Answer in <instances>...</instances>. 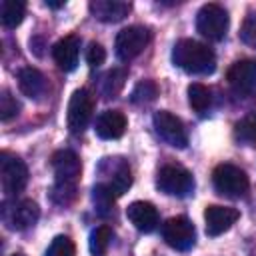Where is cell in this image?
I'll list each match as a JSON object with an SVG mask.
<instances>
[{
	"mask_svg": "<svg viewBox=\"0 0 256 256\" xmlns=\"http://www.w3.org/2000/svg\"><path fill=\"white\" fill-rule=\"evenodd\" d=\"M52 170H54V186H52V200L60 206L70 204L76 198V184L80 178V158L72 150H58L52 156Z\"/></svg>",
	"mask_w": 256,
	"mask_h": 256,
	"instance_id": "1",
	"label": "cell"
},
{
	"mask_svg": "<svg viewBox=\"0 0 256 256\" xmlns=\"http://www.w3.org/2000/svg\"><path fill=\"white\" fill-rule=\"evenodd\" d=\"M172 62L188 74H212L216 68L214 52L206 44L192 38H182L174 44Z\"/></svg>",
	"mask_w": 256,
	"mask_h": 256,
	"instance_id": "2",
	"label": "cell"
},
{
	"mask_svg": "<svg viewBox=\"0 0 256 256\" xmlns=\"http://www.w3.org/2000/svg\"><path fill=\"white\" fill-rule=\"evenodd\" d=\"M212 182L218 194L228 198H240L248 192V176L242 168L234 164H218L212 172Z\"/></svg>",
	"mask_w": 256,
	"mask_h": 256,
	"instance_id": "3",
	"label": "cell"
},
{
	"mask_svg": "<svg viewBox=\"0 0 256 256\" xmlns=\"http://www.w3.org/2000/svg\"><path fill=\"white\" fill-rule=\"evenodd\" d=\"M156 186L160 188V192H164L168 196L184 198V196L192 194L194 178H192V174L184 166H180V164H166V166L160 168V172L156 176Z\"/></svg>",
	"mask_w": 256,
	"mask_h": 256,
	"instance_id": "4",
	"label": "cell"
},
{
	"mask_svg": "<svg viewBox=\"0 0 256 256\" xmlns=\"http://www.w3.org/2000/svg\"><path fill=\"white\" fill-rule=\"evenodd\" d=\"M228 12L220 4H204L196 14V30L208 40H222L228 32Z\"/></svg>",
	"mask_w": 256,
	"mask_h": 256,
	"instance_id": "5",
	"label": "cell"
},
{
	"mask_svg": "<svg viewBox=\"0 0 256 256\" xmlns=\"http://www.w3.org/2000/svg\"><path fill=\"white\" fill-rule=\"evenodd\" d=\"M0 180H2V190L8 196H16L26 188L28 182V168L22 158L2 152L0 156Z\"/></svg>",
	"mask_w": 256,
	"mask_h": 256,
	"instance_id": "6",
	"label": "cell"
},
{
	"mask_svg": "<svg viewBox=\"0 0 256 256\" xmlns=\"http://www.w3.org/2000/svg\"><path fill=\"white\" fill-rule=\"evenodd\" d=\"M162 238L170 248L186 252L196 242V228L186 216H174L162 224Z\"/></svg>",
	"mask_w": 256,
	"mask_h": 256,
	"instance_id": "7",
	"label": "cell"
},
{
	"mask_svg": "<svg viewBox=\"0 0 256 256\" xmlns=\"http://www.w3.org/2000/svg\"><path fill=\"white\" fill-rule=\"evenodd\" d=\"M94 104H96V100L90 90H86V88L74 90V94L68 102V116H66L68 128L72 134H80L88 126L92 112H94Z\"/></svg>",
	"mask_w": 256,
	"mask_h": 256,
	"instance_id": "8",
	"label": "cell"
},
{
	"mask_svg": "<svg viewBox=\"0 0 256 256\" xmlns=\"http://www.w3.org/2000/svg\"><path fill=\"white\" fill-rule=\"evenodd\" d=\"M150 42V32L144 26H128L124 30L118 32L114 48H116V56L122 62H128L132 58H136Z\"/></svg>",
	"mask_w": 256,
	"mask_h": 256,
	"instance_id": "9",
	"label": "cell"
},
{
	"mask_svg": "<svg viewBox=\"0 0 256 256\" xmlns=\"http://www.w3.org/2000/svg\"><path fill=\"white\" fill-rule=\"evenodd\" d=\"M152 124H154V130L156 134L170 146L174 148H184L188 144V134H186V128L182 124V120L178 116H174L172 112L168 110H160L152 116Z\"/></svg>",
	"mask_w": 256,
	"mask_h": 256,
	"instance_id": "10",
	"label": "cell"
},
{
	"mask_svg": "<svg viewBox=\"0 0 256 256\" xmlns=\"http://www.w3.org/2000/svg\"><path fill=\"white\" fill-rule=\"evenodd\" d=\"M2 218L12 230H26L38 222L40 208L34 200L24 198V200H18V202L6 206L2 212Z\"/></svg>",
	"mask_w": 256,
	"mask_h": 256,
	"instance_id": "11",
	"label": "cell"
},
{
	"mask_svg": "<svg viewBox=\"0 0 256 256\" xmlns=\"http://www.w3.org/2000/svg\"><path fill=\"white\" fill-rule=\"evenodd\" d=\"M226 80L236 94L256 92V60L244 58L234 62L226 72Z\"/></svg>",
	"mask_w": 256,
	"mask_h": 256,
	"instance_id": "12",
	"label": "cell"
},
{
	"mask_svg": "<svg viewBox=\"0 0 256 256\" xmlns=\"http://www.w3.org/2000/svg\"><path fill=\"white\" fill-rule=\"evenodd\" d=\"M240 218V212L232 206H206L204 210V222H206V234L208 236H220L224 234L236 220Z\"/></svg>",
	"mask_w": 256,
	"mask_h": 256,
	"instance_id": "13",
	"label": "cell"
},
{
	"mask_svg": "<svg viewBox=\"0 0 256 256\" xmlns=\"http://www.w3.org/2000/svg\"><path fill=\"white\" fill-rule=\"evenodd\" d=\"M126 216L128 220L134 224L136 230L140 232H152L156 230V226L160 224V216L158 210L152 202H144V200H136L126 208Z\"/></svg>",
	"mask_w": 256,
	"mask_h": 256,
	"instance_id": "14",
	"label": "cell"
},
{
	"mask_svg": "<svg viewBox=\"0 0 256 256\" xmlns=\"http://www.w3.org/2000/svg\"><path fill=\"white\" fill-rule=\"evenodd\" d=\"M78 54H80V38L74 36V34L60 38V40L52 46V58H54V62L58 64V68L64 70V72H70V70L76 68V64H78Z\"/></svg>",
	"mask_w": 256,
	"mask_h": 256,
	"instance_id": "15",
	"label": "cell"
},
{
	"mask_svg": "<svg viewBox=\"0 0 256 256\" xmlns=\"http://www.w3.org/2000/svg\"><path fill=\"white\" fill-rule=\"evenodd\" d=\"M126 124H128L126 122V116L120 110H104L96 118L94 130H96V134L102 140H116V138H120L124 134Z\"/></svg>",
	"mask_w": 256,
	"mask_h": 256,
	"instance_id": "16",
	"label": "cell"
},
{
	"mask_svg": "<svg viewBox=\"0 0 256 256\" xmlns=\"http://www.w3.org/2000/svg\"><path fill=\"white\" fill-rule=\"evenodd\" d=\"M106 164L110 166V172H108V180H104V184L114 192V196H122L130 184H132V172H130V166L122 160V158H104Z\"/></svg>",
	"mask_w": 256,
	"mask_h": 256,
	"instance_id": "17",
	"label": "cell"
},
{
	"mask_svg": "<svg viewBox=\"0 0 256 256\" xmlns=\"http://www.w3.org/2000/svg\"><path fill=\"white\" fill-rule=\"evenodd\" d=\"M88 8L100 22H120L124 16H128L132 6L122 0H92Z\"/></svg>",
	"mask_w": 256,
	"mask_h": 256,
	"instance_id": "18",
	"label": "cell"
},
{
	"mask_svg": "<svg viewBox=\"0 0 256 256\" xmlns=\"http://www.w3.org/2000/svg\"><path fill=\"white\" fill-rule=\"evenodd\" d=\"M18 88L24 96L36 100L46 92V78L40 70H36L32 66H26L18 72Z\"/></svg>",
	"mask_w": 256,
	"mask_h": 256,
	"instance_id": "19",
	"label": "cell"
},
{
	"mask_svg": "<svg viewBox=\"0 0 256 256\" xmlns=\"http://www.w3.org/2000/svg\"><path fill=\"white\" fill-rule=\"evenodd\" d=\"M26 14V4L20 0H4L0 4V20L6 28H16Z\"/></svg>",
	"mask_w": 256,
	"mask_h": 256,
	"instance_id": "20",
	"label": "cell"
},
{
	"mask_svg": "<svg viewBox=\"0 0 256 256\" xmlns=\"http://www.w3.org/2000/svg\"><path fill=\"white\" fill-rule=\"evenodd\" d=\"M234 138L242 144H256V110H250L236 122Z\"/></svg>",
	"mask_w": 256,
	"mask_h": 256,
	"instance_id": "21",
	"label": "cell"
},
{
	"mask_svg": "<svg viewBox=\"0 0 256 256\" xmlns=\"http://www.w3.org/2000/svg\"><path fill=\"white\" fill-rule=\"evenodd\" d=\"M188 104H190L192 110L198 112V114L206 112V110L210 108V104H212V94H210V90H208L204 84H200V82L190 84V86H188Z\"/></svg>",
	"mask_w": 256,
	"mask_h": 256,
	"instance_id": "22",
	"label": "cell"
},
{
	"mask_svg": "<svg viewBox=\"0 0 256 256\" xmlns=\"http://www.w3.org/2000/svg\"><path fill=\"white\" fill-rule=\"evenodd\" d=\"M110 240H112V230H110V226H106V224L96 226V228L90 232V240H88L90 254H92V256H104V254L108 252Z\"/></svg>",
	"mask_w": 256,
	"mask_h": 256,
	"instance_id": "23",
	"label": "cell"
},
{
	"mask_svg": "<svg viewBox=\"0 0 256 256\" xmlns=\"http://www.w3.org/2000/svg\"><path fill=\"white\" fill-rule=\"evenodd\" d=\"M114 200H116L114 192H112L104 182H98V184L92 188V202H94L98 214H102V216L108 214V212L112 210V206H114Z\"/></svg>",
	"mask_w": 256,
	"mask_h": 256,
	"instance_id": "24",
	"label": "cell"
},
{
	"mask_svg": "<svg viewBox=\"0 0 256 256\" xmlns=\"http://www.w3.org/2000/svg\"><path fill=\"white\" fill-rule=\"evenodd\" d=\"M124 80H126V70L124 68H112L104 80H102V92L106 98H116V94L124 88Z\"/></svg>",
	"mask_w": 256,
	"mask_h": 256,
	"instance_id": "25",
	"label": "cell"
},
{
	"mask_svg": "<svg viewBox=\"0 0 256 256\" xmlns=\"http://www.w3.org/2000/svg\"><path fill=\"white\" fill-rule=\"evenodd\" d=\"M156 96H158V86H156V82H154V80H142V82H138V84L134 86L130 100H132L134 104H148V102L156 100Z\"/></svg>",
	"mask_w": 256,
	"mask_h": 256,
	"instance_id": "26",
	"label": "cell"
},
{
	"mask_svg": "<svg viewBox=\"0 0 256 256\" xmlns=\"http://www.w3.org/2000/svg\"><path fill=\"white\" fill-rule=\"evenodd\" d=\"M74 252H76L74 242L68 236H56L50 242V246H48L44 256H74Z\"/></svg>",
	"mask_w": 256,
	"mask_h": 256,
	"instance_id": "27",
	"label": "cell"
},
{
	"mask_svg": "<svg viewBox=\"0 0 256 256\" xmlns=\"http://www.w3.org/2000/svg\"><path fill=\"white\" fill-rule=\"evenodd\" d=\"M20 110V104L16 102V98L8 92V90H2L0 94V120L2 122H8L10 118H14Z\"/></svg>",
	"mask_w": 256,
	"mask_h": 256,
	"instance_id": "28",
	"label": "cell"
},
{
	"mask_svg": "<svg viewBox=\"0 0 256 256\" xmlns=\"http://www.w3.org/2000/svg\"><path fill=\"white\" fill-rule=\"evenodd\" d=\"M240 38L244 44L256 48V12H250L240 28Z\"/></svg>",
	"mask_w": 256,
	"mask_h": 256,
	"instance_id": "29",
	"label": "cell"
},
{
	"mask_svg": "<svg viewBox=\"0 0 256 256\" xmlns=\"http://www.w3.org/2000/svg\"><path fill=\"white\" fill-rule=\"evenodd\" d=\"M104 60H106V50H104V46L98 44V42H90V46H88V50H86V64H88L90 68H98L100 64H104Z\"/></svg>",
	"mask_w": 256,
	"mask_h": 256,
	"instance_id": "30",
	"label": "cell"
},
{
	"mask_svg": "<svg viewBox=\"0 0 256 256\" xmlns=\"http://www.w3.org/2000/svg\"><path fill=\"white\" fill-rule=\"evenodd\" d=\"M46 6H50V8H60V6H64V2H48V0H46Z\"/></svg>",
	"mask_w": 256,
	"mask_h": 256,
	"instance_id": "31",
	"label": "cell"
},
{
	"mask_svg": "<svg viewBox=\"0 0 256 256\" xmlns=\"http://www.w3.org/2000/svg\"><path fill=\"white\" fill-rule=\"evenodd\" d=\"M12 256H24V254H12Z\"/></svg>",
	"mask_w": 256,
	"mask_h": 256,
	"instance_id": "32",
	"label": "cell"
}]
</instances>
